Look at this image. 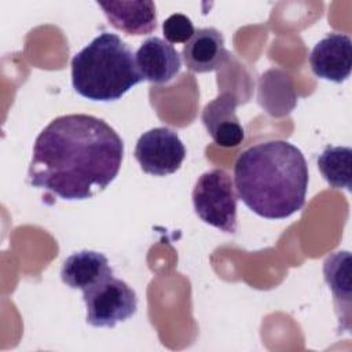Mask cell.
<instances>
[{
	"mask_svg": "<svg viewBox=\"0 0 352 352\" xmlns=\"http://www.w3.org/2000/svg\"><path fill=\"white\" fill-rule=\"evenodd\" d=\"M135 158L143 172L168 176L182 166L186 147L175 131L158 126L140 135L135 146Z\"/></svg>",
	"mask_w": 352,
	"mask_h": 352,
	"instance_id": "cell-6",
	"label": "cell"
},
{
	"mask_svg": "<svg viewBox=\"0 0 352 352\" xmlns=\"http://www.w3.org/2000/svg\"><path fill=\"white\" fill-rule=\"evenodd\" d=\"M110 275H113V270L107 257L95 250H80L70 254L60 268L62 282L70 289L82 292Z\"/></svg>",
	"mask_w": 352,
	"mask_h": 352,
	"instance_id": "cell-12",
	"label": "cell"
},
{
	"mask_svg": "<svg viewBox=\"0 0 352 352\" xmlns=\"http://www.w3.org/2000/svg\"><path fill=\"white\" fill-rule=\"evenodd\" d=\"M162 33L169 44L187 43L195 33L194 25L184 14H172L162 22Z\"/></svg>",
	"mask_w": 352,
	"mask_h": 352,
	"instance_id": "cell-15",
	"label": "cell"
},
{
	"mask_svg": "<svg viewBox=\"0 0 352 352\" xmlns=\"http://www.w3.org/2000/svg\"><path fill=\"white\" fill-rule=\"evenodd\" d=\"M308 180L304 154L286 140L256 143L242 151L234 165L238 198L270 220L290 217L304 206Z\"/></svg>",
	"mask_w": 352,
	"mask_h": 352,
	"instance_id": "cell-2",
	"label": "cell"
},
{
	"mask_svg": "<svg viewBox=\"0 0 352 352\" xmlns=\"http://www.w3.org/2000/svg\"><path fill=\"white\" fill-rule=\"evenodd\" d=\"M140 81L132 50L116 33H100L72 59L73 88L89 100H118Z\"/></svg>",
	"mask_w": 352,
	"mask_h": 352,
	"instance_id": "cell-3",
	"label": "cell"
},
{
	"mask_svg": "<svg viewBox=\"0 0 352 352\" xmlns=\"http://www.w3.org/2000/svg\"><path fill=\"white\" fill-rule=\"evenodd\" d=\"M309 66L315 76L333 82H344L351 74L352 41L348 34L329 33L311 51Z\"/></svg>",
	"mask_w": 352,
	"mask_h": 352,
	"instance_id": "cell-7",
	"label": "cell"
},
{
	"mask_svg": "<svg viewBox=\"0 0 352 352\" xmlns=\"http://www.w3.org/2000/svg\"><path fill=\"white\" fill-rule=\"evenodd\" d=\"M197 216L206 224L227 232L236 231V201L231 175L220 168L202 173L192 188Z\"/></svg>",
	"mask_w": 352,
	"mask_h": 352,
	"instance_id": "cell-4",
	"label": "cell"
},
{
	"mask_svg": "<svg viewBox=\"0 0 352 352\" xmlns=\"http://www.w3.org/2000/svg\"><path fill=\"white\" fill-rule=\"evenodd\" d=\"M135 62L142 80L153 84H166L180 72L182 59L176 48L161 37L146 38L135 54Z\"/></svg>",
	"mask_w": 352,
	"mask_h": 352,
	"instance_id": "cell-9",
	"label": "cell"
},
{
	"mask_svg": "<svg viewBox=\"0 0 352 352\" xmlns=\"http://www.w3.org/2000/svg\"><path fill=\"white\" fill-rule=\"evenodd\" d=\"M122 158L124 142L106 121L89 114L59 116L36 138L28 179L58 198L88 199L116 179Z\"/></svg>",
	"mask_w": 352,
	"mask_h": 352,
	"instance_id": "cell-1",
	"label": "cell"
},
{
	"mask_svg": "<svg viewBox=\"0 0 352 352\" xmlns=\"http://www.w3.org/2000/svg\"><path fill=\"white\" fill-rule=\"evenodd\" d=\"M323 276L333 293L338 315V330L351 329V253L334 252L323 263Z\"/></svg>",
	"mask_w": 352,
	"mask_h": 352,
	"instance_id": "cell-13",
	"label": "cell"
},
{
	"mask_svg": "<svg viewBox=\"0 0 352 352\" xmlns=\"http://www.w3.org/2000/svg\"><path fill=\"white\" fill-rule=\"evenodd\" d=\"M87 323L94 327H114L132 318L138 311L135 290L114 275L82 292Z\"/></svg>",
	"mask_w": 352,
	"mask_h": 352,
	"instance_id": "cell-5",
	"label": "cell"
},
{
	"mask_svg": "<svg viewBox=\"0 0 352 352\" xmlns=\"http://www.w3.org/2000/svg\"><path fill=\"white\" fill-rule=\"evenodd\" d=\"M107 21L129 36L150 34L157 28V12L153 1H98Z\"/></svg>",
	"mask_w": 352,
	"mask_h": 352,
	"instance_id": "cell-11",
	"label": "cell"
},
{
	"mask_svg": "<svg viewBox=\"0 0 352 352\" xmlns=\"http://www.w3.org/2000/svg\"><path fill=\"white\" fill-rule=\"evenodd\" d=\"M184 63L194 73H209L220 69L230 54L224 47L223 34L214 28H201L184 44Z\"/></svg>",
	"mask_w": 352,
	"mask_h": 352,
	"instance_id": "cell-10",
	"label": "cell"
},
{
	"mask_svg": "<svg viewBox=\"0 0 352 352\" xmlns=\"http://www.w3.org/2000/svg\"><path fill=\"white\" fill-rule=\"evenodd\" d=\"M238 104V98L232 92L224 91L202 110L201 120L208 133L221 147H235L245 139L243 126L235 113Z\"/></svg>",
	"mask_w": 352,
	"mask_h": 352,
	"instance_id": "cell-8",
	"label": "cell"
},
{
	"mask_svg": "<svg viewBox=\"0 0 352 352\" xmlns=\"http://www.w3.org/2000/svg\"><path fill=\"white\" fill-rule=\"evenodd\" d=\"M352 150L345 146H327L318 157V168L333 188L351 190Z\"/></svg>",
	"mask_w": 352,
	"mask_h": 352,
	"instance_id": "cell-14",
	"label": "cell"
}]
</instances>
